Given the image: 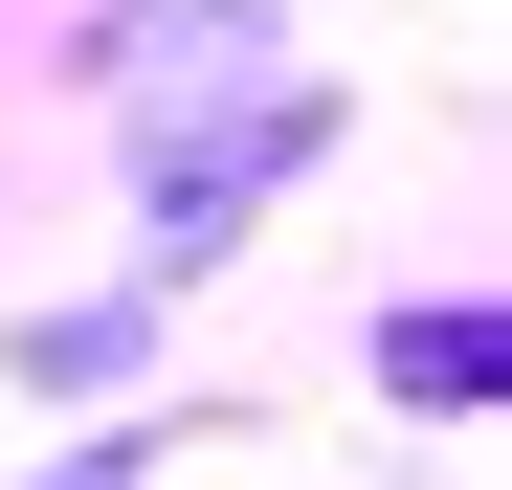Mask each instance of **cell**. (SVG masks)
Instances as JSON below:
<instances>
[{
  "label": "cell",
  "instance_id": "obj_2",
  "mask_svg": "<svg viewBox=\"0 0 512 490\" xmlns=\"http://www.w3.org/2000/svg\"><path fill=\"white\" fill-rule=\"evenodd\" d=\"M134 335H156V312H45L23 379H45V401H90V379H134Z\"/></svg>",
  "mask_w": 512,
  "mask_h": 490
},
{
  "label": "cell",
  "instance_id": "obj_1",
  "mask_svg": "<svg viewBox=\"0 0 512 490\" xmlns=\"http://www.w3.org/2000/svg\"><path fill=\"white\" fill-rule=\"evenodd\" d=\"M379 379H401V401H490V312H401Z\"/></svg>",
  "mask_w": 512,
  "mask_h": 490
}]
</instances>
